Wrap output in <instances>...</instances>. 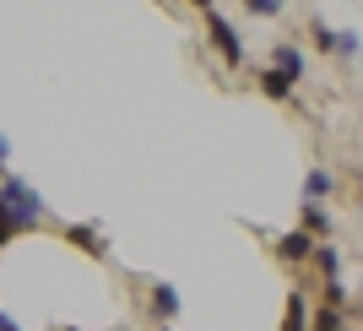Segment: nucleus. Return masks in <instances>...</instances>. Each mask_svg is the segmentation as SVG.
Wrapping results in <instances>:
<instances>
[{
	"mask_svg": "<svg viewBox=\"0 0 363 331\" xmlns=\"http://www.w3.org/2000/svg\"><path fill=\"white\" fill-rule=\"evenodd\" d=\"M0 201L11 207V217H16L22 228L38 223V212H44V196H38V190H28L22 180H6V185H0Z\"/></svg>",
	"mask_w": 363,
	"mask_h": 331,
	"instance_id": "f257e3e1",
	"label": "nucleus"
},
{
	"mask_svg": "<svg viewBox=\"0 0 363 331\" xmlns=\"http://www.w3.org/2000/svg\"><path fill=\"white\" fill-rule=\"evenodd\" d=\"M206 28H212V44L223 49V60H228V65H239V60H244V49H239V38H233V28L223 22V11H206Z\"/></svg>",
	"mask_w": 363,
	"mask_h": 331,
	"instance_id": "f03ea898",
	"label": "nucleus"
},
{
	"mask_svg": "<svg viewBox=\"0 0 363 331\" xmlns=\"http://www.w3.org/2000/svg\"><path fill=\"white\" fill-rule=\"evenodd\" d=\"M277 256H282V261H309V256H315V239H309L303 228H298V234H282V239H277Z\"/></svg>",
	"mask_w": 363,
	"mask_h": 331,
	"instance_id": "7ed1b4c3",
	"label": "nucleus"
},
{
	"mask_svg": "<svg viewBox=\"0 0 363 331\" xmlns=\"http://www.w3.org/2000/svg\"><path fill=\"white\" fill-rule=\"evenodd\" d=\"M65 234H71V244H82L87 256H98V261L108 256V244H104V234H98V228H87V223H71Z\"/></svg>",
	"mask_w": 363,
	"mask_h": 331,
	"instance_id": "20e7f679",
	"label": "nucleus"
},
{
	"mask_svg": "<svg viewBox=\"0 0 363 331\" xmlns=\"http://www.w3.org/2000/svg\"><path fill=\"white\" fill-rule=\"evenodd\" d=\"M272 71H282L288 82H298V76H303V49L298 44H277V65H272Z\"/></svg>",
	"mask_w": 363,
	"mask_h": 331,
	"instance_id": "39448f33",
	"label": "nucleus"
},
{
	"mask_svg": "<svg viewBox=\"0 0 363 331\" xmlns=\"http://www.w3.org/2000/svg\"><path fill=\"white\" fill-rule=\"evenodd\" d=\"M260 92H266V98H293V82L282 71H272V65H266V71H260Z\"/></svg>",
	"mask_w": 363,
	"mask_h": 331,
	"instance_id": "423d86ee",
	"label": "nucleus"
},
{
	"mask_svg": "<svg viewBox=\"0 0 363 331\" xmlns=\"http://www.w3.org/2000/svg\"><path fill=\"white\" fill-rule=\"evenodd\" d=\"M152 310H157V315H163V320H174V315H179V293H174V288H152Z\"/></svg>",
	"mask_w": 363,
	"mask_h": 331,
	"instance_id": "0eeeda50",
	"label": "nucleus"
},
{
	"mask_svg": "<svg viewBox=\"0 0 363 331\" xmlns=\"http://www.w3.org/2000/svg\"><path fill=\"white\" fill-rule=\"evenodd\" d=\"M331 228V212L325 207H303V234H325Z\"/></svg>",
	"mask_w": 363,
	"mask_h": 331,
	"instance_id": "6e6552de",
	"label": "nucleus"
},
{
	"mask_svg": "<svg viewBox=\"0 0 363 331\" xmlns=\"http://www.w3.org/2000/svg\"><path fill=\"white\" fill-rule=\"evenodd\" d=\"M303 326H309V310H303V299L293 293V299H288V320H282V331H303Z\"/></svg>",
	"mask_w": 363,
	"mask_h": 331,
	"instance_id": "1a4fd4ad",
	"label": "nucleus"
},
{
	"mask_svg": "<svg viewBox=\"0 0 363 331\" xmlns=\"http://www.w3.org/2000/svg\"><path fill=\"white\" fill-rule=\"evenodd\" d=\"M315 261H320V271H325V277L336 283V271H342V256H336L331 244H315Z\"/></svg>",
	"mask_w": 363,
	"mask_h": 331,
	"instance_id": "9d476101",
	"label": "nucleus"
},
{
	"mask_svg": "<svg viewBox=\"0 0 363 331\" xmlns=\"http://www.w3.org/2000/svg\"><path fill=\"white\" fill-rule=\"evenodd\" d=\"M325 190H331V174H325V168H315V174H309V196H325Z\"/></svg>",
	"mask_w": 363,
	"mask_h": 331,
	"instance_id": "9b49d317",
	"label": "nucleus"
},
{
	"mask_svg": "<svg viewBox=\"0 0 363 331\" xmlns=\"http://www.w3.org/2000/svg\"><path fill=\"white\" fill-rule=\"evenodd\" d=\"M315 331H342V315H336V310H325V315L315 320Z\"/></svg>",
	"mask_w": 363,
	"mask_h": 331,
	"instance_id": "f8f14e48",
	"label": "nucleus"
},
{
	"mask_svg": "<svg viewBox=\"0 0 363 331\" xmlns=\"http://www.w3.org/2000/svg\"><path fill=\"white\" fill-rule=\"evenodd\" d=\"M250 11H255V16H277L282 6H277V0H250Z\"/></svg>",
	"mask_w": 363,
	"mask_h": 331,
	"instance_id": "ddd939ff",
	"label": "nucleus"
},
{
	"mask_svg": "<svg viewBox=\"0 0 363 331\" xmlns=\"http://www.w3.org/2000/svg\"><path fill=\"white\" fill-rule=\"evenodd\" d=\"M6 158H11V141H6V136H0V163H6Z\"/></svg>",
	"mask_w": 363,
	"mask_h": 331,
	"instance_id": "4468645a",
	"label": "nucleus"
}]
</instances>
